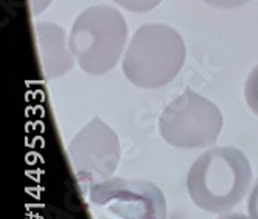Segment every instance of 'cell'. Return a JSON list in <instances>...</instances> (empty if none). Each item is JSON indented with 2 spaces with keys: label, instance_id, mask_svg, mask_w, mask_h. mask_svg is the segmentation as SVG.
<instances>
[{
  "label": "cell",
  "instance_id": "obj_9",
  "mask_svg": "<svg viewBox=\"0 0 258 219\" xmlns=\"http://www.w3.org/2000/svg\"><path fill=\"white\" fill-rule=\"evenodd\" d=\"M121 8L130 11V13H147L155 10L162 0H111Z\"/></svg>",
  "mask_w": 258,
  "mask_h": 219
},
{
  "label": "cell",
  "instance_id": "obj_11",
  "mask_svg": "<svg viewBox=\"0 0 258 219\" xmlns=\"http://www.w3.org/2000/svg\"><path fill=\"white\" fill-rule=\"evenodd\" d=\"M247 213L252 219H258V178L250 188L249 198H247Z\"/></svg>",
  "mask_w": 258,
  "mask_h": 219
},
{
  "label": "cell",
  "instance_id": "obj_8",
  "mask_svg": "<svg viewBox=\"0 0 258 219\" xmlns=\"http://www.w3.org/2000/svg\"><path fill=\"white\" fill-rule=\"evenodd\" d=\"M244 99L247 102V107L253 114L258 116V65H255L249 76L246 79L244 85Z\"/></svg>",
  "mask_w": 258,
  "mask_h": 219
},
{
  "label": "cell",
  "instance_id": "obj_2",
  "mask_svg": "<svg viewBox=\"0 0 258 219\" xmlns=\"http://www.w3.org/2000/svg\"><path fill=\"white\" fill-rule=\"evenodd\" d=\"M185 45L181 34L166 23H144L133 34L122 57L127 81L143 90L170 84L182 69Z\"/></svg>",
  "mask_w": 258,
  "mask_h": 219
},
{
  "label": "cell",
  "instance_id": "obj_1",
  "mask_svg": "<svg viewBox=\"0 0 258 219\" xmlns=\"http://www.w3.org/2000/svg\"><path fill=\"white\" fill-rule=\"evenodd\" d=\"M252 167L235 147H215L203 153L187 172V193L209 213L224 214L235 208L250 187Z\"/></svg>",
  "mask_w": 258,
  "mask_h": 219
},
{
  "label": "cell",
  "instance_id": "obj_10",
  "mask_svg": "<svg viewBox=\"0 0 258 219\" xmlns=\"http://www.w3.org/2000/svg\"><path fill=\"white\" fill-rule=\"evenodd\" d=\"M204 2L217 10H235L243 5H247L252 0H204Z\"/></svg>",
  "mask_w": 258,
  "mask_h": 219
},
{
  "label": "cell",
  "instance_id": "obj_13",
  "mask_svg": "<svg viewBox=\"0 0 258 219\" xmlns=\"http://www.w3.org/2000/svg\"><path fill=\"white\" fill-rule=\"evenodd\" d=\"M217 219H252V217L246 216V214H241V213H224Z\"/></svg>",
  "mask_w": 258,
  "mask_h": 219
},
{
  "label": "cell",
  "instance_id": "obj_6",
  "mask_svg": "<svg viewBox=\"0 0 258 219\" xmlns=\"http://www.w3.org/2000/svg\"><path fill=\"white\" fill-rule=\"evenodd\" d=\"M76 182L87 193L93 185L113 176L121 159L119 137L101 117H93L68 145Z\"/></svg>",
  "mask_w": 258,
  "mask_h": 219
},
{
  "label": "cell",
  "instance_id": "obj_5",
  "mask_svg": "<svg viewBox=\"0 0 258 219\" xmlns=\"http://www.w3.org/2000/svg\"><path fill=\"white\" fill-rule=\"evenodd\" d=\"M93 219H166L167 204L161 188L144 179L110 178L88 191Z\"/></svg>",
  "mask_w": 258,
  "mask_h": 219
},
{
  "label": "cell",
  "instance_id": "obj_7",
  "mask_svg": "<svg viewBox=\"0 0 258 219\" xmlns=\"http://www.w3.org/2000/svg\"><path fill=\"white\" fill-rule=\"evenodd\" d=\"M34 33L46 79H59L73 69L76 59L67 42V33L60 25L51 22H37L34 23Z\"/></svg>",
  "mask_w": 258,
  "mask_h": 219
},
{
  "label": "cell",
  "instance_id": "obj_3",
  "mask_svg": "<svg viewBox=\"0 0 258 219\" xmlns=\"http://www.w3.org/2000/svg\"><path fill=\"white\" fill-rule=\"evenodd\" d=\"M127 37L124 16L113 7L96 5L76 17L68 43L81 69L91 76H104L122 57Z\"/></svg>",
  "mask_w": 258,
  "mask_h": 219
},
{
  "label": "cell",
  "instance_id": "obj_4",
  "mask_svg": "<svg viewBox=\"0 0 258 219\" xmlns=\"http://www.w3.org/2000/svg\"><path fill=\"white\" fill-rule=\"evenodd\" d=\"M158 128L175 149H206L217 142L223 130V113L207 97L185 90L162 110Z\"/></svg>",
  "mask_w": 258,
  "mask_h": 219
},
{
  "label": "cell",
  "instance_id": "obj_12",
  "mask_svg": "<svg viewBox=\"0 0 258 219\" xmlns=\"http://www.w3.org/2000/svg\"><path fill=\"white\" fill-rule=\"evenodd\" d=\"M31 2V10L34 16H39L40 13H43L46 8L51 5L53 0H30Z\"/></svg>",
  "mask_w": 258,
  "mask_h": 219
}]
</instances>
